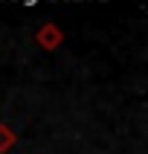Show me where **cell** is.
I'll use <instances>...</instances> for the list:
<instances>
[{"mask_svg": "<svg viewBox=\"0 0 148 154\" xmlns=\"http://www.w3.org/2000/svg\"><path fill=\"white\" fill-rule=\"evenodd\" d=\"M35 41H38V47L47 52L52 50H58L61 44H64V32H61V26L58 23H44L38 32H35Z\"/></svg>", "mask_w": 148, "mask_h": 154, "instance_id": "obj_1", "label": "cell"}, {"mask_svg": "<svg viewBox=\"0 0 148 154\" xmlns=\"http://www.w3.org/2000/svg\"><path fill=\"white\" fill-rule=\"evenodd\" d=\"M15 143H17L15 128H9L6 122H0V154H9L12 148H15Z\"/></svg>", "mask_w": 148, "mask_h": 154, "instance_id": "obj_2", "label": "cell"}]
</instances>
